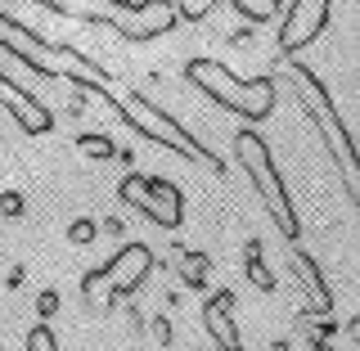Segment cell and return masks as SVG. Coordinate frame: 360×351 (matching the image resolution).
<instances>
[{"instance_id": "8", "label": "cell", "mask_w": 360, "mask_h": 351, "mask_svg": "<svg viewBox=\"0 0 360 351\" xmlns=\"http://www.w3.org/2000/svg\"><path fill=\"white\" fill-rule=\"evenodd\" d=\"M333 18V0H288V14L279 23V54H302L307 45L324 37Z\"/></svg>"}, {"instance_id": "12", "label": "cell", "mask_w": 360, "mask_h": 351, "mask_svg": "<svg viewBox=\"0 0 360 351\" xmlns=\"http://www.w3.org/2000/svg\"><path fill=\"white\" fill-rule=\"evenodd\" d=\"M288 266H292V275L302 279V293H307V307H311L315 315H333V293H329V284H324L320 266L311 262V253L292 248V253H288Z\"/></svg>"}, {"instance_id": "18", "label": "cell", "mask_w": 360, "mask_h": 351, "mask_svg": "<svg viewBox=\"0 0 360 351\" xmlns=\"http://www.w3.org/2000/svg\"><path fill=\"white\" fill-rule=\"evenodd\" d=\"M217 9V0H176V14H180V23H202Z\"/></svg>"}, {"instance_id": "16", "label": "cell", "mask_w": 360, "mask_h": 351, "mask_svg": "<svg viewBox=\"0 0 360 351\" xmlns=\"http://www.w3.org/2000/svg\"><path fill=\"white\" fill-rule=\"evenodd\" d=\"M149 185H153V176H122V185H117V198L127 203V208H144L149 203Z\"/></svg>"}, {"instance_id": "9", "label": "cell", "mask_w": 360, "mask_h": 351, "mask_svg": "<svg viewBox=\"0 0 360 351\" xmlns=\"http://www.w3.org/2000/svg\"><path fill=\"white\" fill-rule=\"evenodd\" d=\"M0 108H5L27 135H50V131H54V113L45 108L37 95H27L22 86H14L5 72H0Z\"/></svg>"}, {"instance_id": "17", "label": "cell", "mask_w": 360, "mask_h": 351, "mask_svg": "<svg viewBox=\"0 0 360 351\" xmlns=\"http://www.w3.org/2000/svg\"><path fill=\"white\" fill-rule=\"evenodd\" d=\"M72 144H77V149H82L86 158H117V153H122L117 144H112L108 135H99V131H86V135H77Z\"/></svg>"}, {"instance_id": "23", "label": "cell", "mask_w": 360, "mask_h": 351, "mask_svg": "<svg viewBox=\"0 0 360 351\" xmlns=\"http://www.w3.org/2000/svg\"><path fill=\"white\" fill-rule=\"evenodd\" d=\"M54 307H59V298H54V293H41V315H50Z\"/></svg>"}, {"instance_id": "1", "label": "cell", "mask_w": 360, "mask_h": 351, "mask_svg": "<svg viewBox=\"0 0 360 351\" xmlns=\"http://www.w3.org/2000/svg\"><path fill=\"white\" fill-rule=\"evenodd\" d=\"M0 50H5L9 59H18L22 68H32L37 77H45V82H59L63 77V82L82 86L90 95H108V86H112V77L95 59H86L82 50H72V45H63V41H50V37H41V32L22 27L5 9H0Z\"/></svg>"}, {"instance_id": "6", "label": "cell", "mask_w": 360, "mask_h": 351, "mask_svg": "<svg viewBox=\"0 0 360 351\" xmlns=\"http://www.w3.org/2000/svg\"><path fill=\"white\" fill-rule=\"evenodd\" d=\"M108 99V108L117 113L122 122L135 131V135H144L149 144H162V149H172V153H180L185 162H198V167H212L217 176H225V162L217 153L207 149V144H198V135L194 131H185L180 122L172 117L167 108H158V104H149V99L135 90V95H127V99H112V95H104Z\"/></svg>"}, {"instance_id": "15", "label": "cell", "mask_w": 360, "mask_h": 351, "mask_svg": "<svg viewBox=\"0 0 360 351\" xmlns=\"http://www.w3.org/2000/svg\"><path fill=\"white\" fill-rule=\"evenodd\" d=\"M234 5V14L248 18L257 27V23H270V18H279V9H284V0H230Z\"/></svg>"}, {"instance_id": "3", "label": "cell", "mask_w": 360, "mask_h": 351, "mask_svg": "<svg viewBox=\"0 0 360 351\" xmlns=\"http://www.w3.org/2000/svg\"><path fill=\"white\" fill-rule=\"evenodd\" d=\"M185 82L194 90H202L217 108L243 117L248 127L266 122L270 113H275V104H279L275 77H239V72H230V68L217 63V59H202V54L185 63Z\"/></svg>"}, {"instance_id": "4", "label": "cell", "mask_w": 360, "mask_h": 351, "mask_svg": "<svg viewBox=\"0 0 360 351\" xmlns=\"http://www.w3.org/2000/svg\"><path fill=\"white\" fill-rule=\"evenodd\" d=\"M292 82H297V99L307 104V117L324 135V149H329L333 167H338V180H342L347 198H352L356 212H360V149L352 144V131L342 127V117H338L329 90L320 86V77H315L307 63H292Z\"/></svg>"}, {"instance_id": "19", "label": "cell", "mask_w": 360, "mask_h": 351, "mask_svg": "<svg viewBox=\"0 0 360 351\" xmlns=\"http://www.w3.org/2000/svg\"><path fill=\"white\" fill-rule=\"evenodd\" d=\"M27 351H59V343H54V333H50V324H32L27 329Z\"/></svg>"}, {"instance_id": "2", "label": "cell", "mask_w": 360, "mask_h": 351, "mask_svg": "<svg viewBox=\"0 0 360 351\" xmlns=\"http://www.w3.org/2000/svg\"><path fill=\"white\" fill-rule=\"evenodd\" d=\"M41 9L72 23H95V27H112L122 41H158L180 23L176 0H37Z\"/></svg>"}, {"instance_id": "11", "label": "cell", "mask_w": 360, "mask_h": 351, "mask_svg": "<svg viewBox=\"0 0 360 351\" xmlns=\"http://www.w3.org/2000/svg\"><path fill=\"white\" fill-rule=\"evenodd\" d=\"M140 212L158 225V230H180V221H185V194H180L172 180L153 176V185H149V203H144Z\"/></svg>"}, {"instance_id": "13", "label": "cell", "mask_w": 360, "mask_h": 351, "mask_svg": "<svg viewBox=\"0 0 360 351\" xmlns=\"http://www.w3.org/2000/svg\"><path fill=\"white\" fill-rule=\"evenodd\" d=\"M243 275L252 279L257 293H275V275H270V266L262 262V243L257 239H248V248H243Z\"/></svg>"}, {"instance_id": "20", "label": "cell", "mask_w": 360, "mask_h": 351, "mask_svg": "<svg viewBox=\"0 0 360 351\" xmlns=\"http://www.w3.org/2000/svg\"><path fill=\"white\" fill-rule=\"evenodd\" d=\"M22 212H27V198H22V194H14V189H0V217L18 221Z\"/></svg>"}, {"instance_id": "25", "label": "cell", "mask_w": 360, "mask_h": 351, "mask_svg": "<svg viewBox=\"0 0 360 351\" xmlns=\"http://www.w3.org/2000/svg\"><path fill=\"white\" fill-rule=\"evenodd\" d=\"M311 351H333V343H329V338H315V343H311Z\"/></svg>"}, {"instance_id": "10", "label": "cell", "mask_w": 360, "mask_h": 351, "mask_svg": "<svg viewBox=\"0 0 360 351\" xmlns=\"http://www.w3.org/2000/svg\"><path fill=\"white\" fill-rule=\"evenodd\" d=\"M202 329L217 343L221 351H243V338H239V324H234V293L221 288L202 302Z\"/></svg>"}, {"instance_id": "7", "label": "cell", "mask_w": 360, "mask_h": 351, "mask_svg": "<svg viewBox=\"0 0 360 351\" xmlns=\"http://www.w3.org/2000/svg\"><path fill=\"white\" fill-rule=\"evenodd\" d=\"M153 275V248L149 243H122L99 270H90L82 279V302L90 311L108 315L122 298L144 288V279Z\"/></svg>"}, {"instance_id": "21", "label": "cell", "mask_w": 360, "mask_h": 351, "mask_svg": "<svg viewBox=\"0 0 360 351\" xmlns=\"http://www.w3.org/2000/svg\"><path fill=\"white\" fill-rule=\"evenodd\" d=\"M95 234H99V225L90 221V217H77L72 225H68V239H72V243H90Z\"/></svg>"}, {"instance_id": "5", "label": "cell", "mask_w": 360, "mask_h": 351, "mask_svg": "<svg viewBox=\"0 0 360 351\" xmlns=\"http://www.w3.org/2000/svg\"><path fill=\"white\" fill-rule=\"evenodd\" d=\"M230 144H234V158H239V167L248 172V180H252L257 198H262L266 217L275 221V230L284 234L288 243H297V239H302V221H297V208H292V198H288L284 176H279L275 158H270V144L257 135V127H239Z\"/></svg>"}, {"instance_id": "14", "label": "cell", "mask_w": 360, "mask_h": 351, "mask_svg": "<svg viewBox=\"0 0 360 351\" xmlns=\"http://www.w3.org/2000/svg\"><path fill=\"white\" fill-rule=\"evenodd\" d=\"M176 270L189 288H207V253H194V248H180L176 253Z\"/></svg>"}, {"instance_id": "22", "label": "cell", "mask_w": 360, "mask_h": 351, "mask_svg": "<svg viewBox=\"0 0 360 351\" xmlns=\"http://www.w3.org/2000/svg\"><path fill=\"white\" fill-rule=\"evenodd\" d=\"M153 333H158V343H172V320H167V315H158V320H153Z\"/></svg>"}, {"instance_id": "24", "label": "cell", "mask_w": 360, "mask_h": 351, "mask_svg": "<svg viewBox=\"0 0 360 351\" xmlns=\"http://www.w3.org/2000/svg\"><path fill=\"white\" fill-rule=\"evenodd\" d=\"M347 333H352V343L360 347V315H356V320H352V324H347Z\"/></svg>"}]
</instances>
